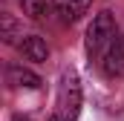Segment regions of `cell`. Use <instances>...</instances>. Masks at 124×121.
I'll return each instance as SVG.
<instances>
[{"label":"cell","instance_id":"1","mask_svg":"<svg viewBox=\"0 0 124 121\" xmlns=\"http://www.w3.org/2000/svg\"><path fill=\"white\" fill-rule=\"evenodd\" d=\"M78 113H81V81H78V75L69 69V72L61 75L55 110H52L49 121H75Z\"/></svg>","mask_w":124,"mask_h":121},{"label":"cell","instance_id":"2","mask_svg":"<svg viewBox=\"0 0 124 121\" xmlns=\"http://www.w3.org/2000/svg\"><path fill=\"white\" fill-rule=\"evenodd\" d=\"M118 38V26H116V17L113 12H98L87 29V55L98 58L101 52H107L113 46V40Z\"/></svg>","mask_w":124,"mask_h":121},{"label":"cell","instance_id":"3","mask_svg":"<svg viewBox=\"0 0 124 121\" xmlns=\"http://www.w3.org/2000/svg\"><path fill=\"white\" fill-rule=\"evenodd\" d=\"M101 69H104L107 78H121L124 75V35H118V38L113 40V46L104 52Z\"/></svg>","mask_w":124,"mask_h":121},{"label":"cell","instance_id":"4","mask_svg":"<svg viewBox=\"0 0 124 121\" xmlns=\"http://www.w3.org/2000/svg\"><path fill=\"white\" fill-rule=\"evenodd\" d=\"M90 3H93V0H49L52 12L61 17L63 23H75V20L90 9Z\"/></svg>","mask_w":124,"mask_h":121},{"label":"cell","instance_id":"5","mask_svg":"<svg viewBox=\"0 0 124 121\" xmlns=\"http://www.w3.org/2000/svg\"><path fill=\"white\" fill-rule=\"evenodd\" d=\"M17 49H20V55L26 60H35V63H43V60L49 58V46H46V40L38 38V35H26V38L17 43Z\"/></svg>","mask_w":124,"mask_h":121},{"label":"cell","instance_id":"6","mask_svg":"<svg viewBox=\"0 0 124 121\" xmlns=\"http://www.w3.org/2000/svg\"><path fill=\"white\" fill-rule=\"evenodd\" d=\"M9 84L12 87H26V90H38L43 81H40V75H35L29 69H23V66H9Z\"/></svg>","mask_w":124,"mask_h":121},{"label":"cell","instance_id":"7","mask_svg":"<svg viewBox=\"0 0 124 121\" xmlns=\"http://www.w3.org/2000/svg\"><path fill=\"white\" fill-rule=\"evenodd\" d=\"M23 6V15H29L32 20H40L46 15V0H17Z\"/></svg>","mask_w":124,"mask_h":121},{"label":"cell","instance_id":"8","mask_svg":"<svg viewBox=\"0 0 124 121\" xmlns=\"http://www.w3.org/2000/svg\"><path fill=\"white\" fill-rule=\"evenodd\" d=\"M0 23H3V40H6V43H15V38H17V23H15V17H12V15H3Z\"/></svg>","mask_w":124,"mask_h":121},{"label":"cell","instance_id":"9","mask_svg":"<svg viewBox=\"0 0 124 121\" xmlns=\"http://www.w3.org/2000/svg\"><path fill=\"white\" fill-rule=\"evenodd\" d=\"M12 121H29V118H23V115H15V118H12Z\"/></svg>","mask_w":124,"mask_h":121}]
</instances>
